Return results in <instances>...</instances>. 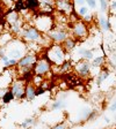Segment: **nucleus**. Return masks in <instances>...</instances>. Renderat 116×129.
Instances as JSON below:
<instances>
[{"label": "nucleus", "instance_id": "obj_1", "mask_svg": "<svg viewBox=\"0 0 116 129\" xmlns=\"http://www.w3.org/2000/svg\"><path fill=\"white\" fill-rule=\"evenodd\" d=\"M20 38L22 40H24L26 43L29 44H36V45H40L41 47L44 45L50 46L51 45V40L49 39V37L45 34H42L37 28H35L34 25H28V24H23V28H22L21 35Z\"/></svg>", "mask_w": 116, "mask_h": 129}, {"label": "nucleus", "instance_id": "obj_2", "mask_svg": "<svg viewBox=\"0 0 116 129\" xmlns=\"http://www.w3.org/2000/svg\"><path fill=\"white\" fill-rule=\"evenodd\" d=\"M46 59L52 63V66H60L63 62L69 60L68 52L64 50L62 44H54L52 43L50 46H48L46 53L44 54Z\"/></svg>", "mask_w": 116, "mask_h": 129}, {"label": "nucleus", "instance_id": "obj_3", "mask_svg": "<svg viewBox=\"0 0 116 129\" xmlns=\"http://www.w3.org/2000/svg\"><path fill=\"white\" fill-rule=\"evenodd\" d=\"M6 48V54L8 55L9 59H16L19 60L20 58L27 53V47H26V43L22 39H13Z\"/></svg>", "mask_w": 116, "mask_h": 129}, {"label": "nucleus", "instance_id": "obj_4", "mask_svg": "<svg viewBox=\"0 0 116 129\" xmlns=\"http://www.w3.org/2000/svg\"><path fill=\"white\" fill-rule=\"evenodd\" d=\"M32 25L35 28H37L42 34H45L46 35L55 25L54 17L51 15H48V14L38 13L32 19Z\"/></svg>", "mask_w": 116, "mask_h": 129}, {"label": "nucleus", "instance_id": "obj_5", "mask_svg": "<svg viewBox=\"0 0 116 129\" xmlns=\"http://www.w3.org/2000/svg\"><path fill=\"white\" fill-rule=\"evenodd\" d=\"M37 60H38V56L35 52L26 53L22 58H20V59L18 60V63H16L15 68L19 70L20 75H22L23 73L30 72V70L34 69V66H35Z\"/></svg>", "mask_w": 116, "mask_h": 129}, {"label": "nucleus", "instance_id": "obj_6", "mask_svg": "<svg viewBox=\"0 0 116 129\" xmlns=\"http://www.w3.org/2000/svg\"><path fill=\"white\" fill-rule=\"evenodd\" d=\"M49 39L51 40V43L54 44H63L65 39L70 37V28H65L60 25H54L50 31L46 34Z\"/></svg>", "mask_w": 116, "mask_h": 129}, {"label": "nucleus", "instance_id": "obj_7", "mask_svg": "<svg viewBox=\"0 0 116 129\" xmlns=\"http://www.w3.org/2000/svg\"><path fill=\"white\" fill-rule=\"evenodd\" d=\"M70 32L71 36L78 42L85 40L88 37V25L82 20H77V21H74L71 24Z\"/></svg>", "mask_w": 116, "mask_h": 129}, {"label": "nucleus", "instance_id": "obj_8", "mask_svg": "<svg viewBox=\"0 0 116 129\" xmlns=\"http://www.w3.org/2000/svg\"><path fill=\"white\" fill-rule=\"evenodd\" d=\"M51 67L52 63L46 59V56L44 55L43 58H38V60L36 61L35 66H34V75H40L45 77L48 74L51 73Z\"/></svg>", "mask_w": 116, "mask_h": 129}, {"label": "nucleus", "instance_id": "obj_9", "mask_svg": "<svg viewBox=\"0 0 116 129\" xmlns=\"http://www.w3.org/2000/svg\"><path fill=\"white\" fill-rule=\"evenodd\" d=\"M26 84L27 83H26L23 80H21V78L12 81L11 85H9V89H11V91L13 92L16 100L26 99Z\"/></svg>", "mask_w": 116, "mask_h": 129}, {"label": "nucleus", "instance_id": "obj_10", "mask_svg": "<svg viewBox=\"0 0 116 129\" xmlns=\"http://www.w3.org/2000/svg\"><path fill=\"white\" fill-rule=\"evenodd\" d=\"M74 73L81 78H87L89 77L91 73H92V63L88 60H79L74 64Z\"/></svg>", "mask_w": 116, "mask_h": 129}, {"label": "nucleus", "instance_id": "obj_11", "mask_svg": "<svg viewBox=\"0 0 116 129\" xmlns=\"http://www.w3.org/2000/svg\"><path fill=\"white\" fill-rule=\"evenodd\" d=\"M55 8L58 13L66 16H71L74 12V5H73L72 0H56Z\"/></svg>", "mask_w": 116, "mask_h": 129}, {"label": "nucleus", "instance_id": "obj_12", "mask_svg": "<svg viewBox=\"0 0 116 129\" xmlns=\"http://www.w3.org/2000/svg\"><path fill=\"white\" fill-rule=\"evenodd\" d=\"M22 17L18 12H15L14 9H9L5 15V21L8 25H12L14 23H18L19 21H21Z\"/></svg>", "mask_w": 116, "mask_h": 129}, {"label": "nucleus", "instance_id": "obj_13", "mask_svg": "<svg viewBox=\"0 0 116 129\" xmlns=\"http://www.w3.org/2000/svg\"><path fill=\"white\" fill-rule=\"evenodd\" d=\"M77 44H78V40L74 39L72 36H70V37H68L66 39L64 40V42H63L62 46L64 47V50L68 52V53H70V52H72V51H74V50H76Z\"/></svg>", "mask_w": 116, "mask_h": 129}, {"label": "nucleus", "instance_id": "obj_14", "mask_svg": "<svg viewBox=\"0 0 116 129\" xmlns=\"http://www.w3.org/2000/svg\"><path fill=\"white\" fill-rule=\"evenodd\" d=\"M35 98H36V86L31 82H28L26 84V99L28 102H32Z\"/></svg>", "mask_w": 116, "mask_h": 129}, {"label": "nucleus", "instance_id": "obj_15", "mask_svg": "<svg viewBox=\"0 0 116 129\" xmlns=\"http://www.w3.org/2000/svg\"><path fill=\"white\" fill-rule=\"evenodd\" d=\"M24 5L27 11H29L30 13H35V12H40V6L41 1L40 0H24Z\"/></svg>", "mask_w": 116, "mask_h": 129}, {"label": "nucleus", "instance_id": "obj_16", "mask_svg": "<svg viewBox=\"0 0 116 129\" xmlns=\"http://www.w3.org/2000/svg\"><path fill=\"white\" fill-rule=\"evenodd\" d=\"M23 20H21V21H19L18 23H14L12 24V25H8V31L11 32L13 36H18V37H20V35H21V31H22V28H23Z\"/></svg>", "mask_w": 116, "mask_h": 129}, {"label": "nucleus", "instance_id": "obj_17", "mask_svg": "<svg viewBox=\"0 0 116 129\" xmlns=\"http://www.w3.org/2000/svg\"><path fill=\"white\" fill-rule=\"evenodd\" d=\"M109 76H110V72H109V69L108 68H106V67H102V69L97 73L96 83L99 84V85H101L103 82H106V81L108 80Z\"/></svg>", "mask_w": 116, "mask_h": 129}, {"label": "nucleus", "instance_id": "obj_18", "mask_svg": "<svg viewBox=\"0 0 116 129\" xmlns=\"http://www.w3.org/2000/svg\"><path fill=\"white\" fill-rule=\"evenodd\" d=\"M99 25L103 31H111L113 30V25H111V22L109 17H106V16H100L99 17Z\"/></svg>", "mask_w": 116, "mask_h": 129}, {"label": "nucleus", "instance_id": "obj_19", "mask_svg": "<svg viewBox=\"0 0 116 129\" xmlns=\"http://www.w3.org/2000/svg\"><path fill=\"white\" fill-rule=\"evenodd\" d=\"M13 39H14V36L12 35L8 30L7 31H4L3 34L0 35V47H5V46H7Z\"/></svg>", "mask_w": 116, "mask_h": 129}, {"label": "nucleus", "instance_id": "obj_20", "mask_svg": "<svg viewBox=\"0 0 116 129\" xmlns=\"http://www.w3.org/2000/svg\"><path fill=\"white\" fill-rule=\"evenodd\" d=\"M92 112V108L91 107H84L80 111V113L78 114V122H85V121H88V116Z\"/></svg>", "mask_w": 116, "mask_h": 129}, {"label": "nucleus", "instance_id": "obj_21", "mask_svg": "<svg viewBox=\"0 0 116 129\" xmlns=\"http://www.w3.org/2000/svg\"><path fill=\"white\" fill-rule=\"evenodd\" d=\"M66 107V103L64 99H57L50 105V111H62Z\"/></svg>", "mask_w": 116, "mask_h": 129}, {"label": "nucleus", "instance_id": "obj_22", "mask_svg": "<svg viewBox=\"0 0 116 129\" xmlns=\"http://www.w3.org/2000/svg\"><path fill=\"white\" fill-rule=\"evenodd\" d=\"M105 56H103V54H101V55H96L93 58V60L91 61V63H92V67L93 68H99V67H102L103 64H105Z\"/></svg>", "mask_w": 116, "mask_h": 129}, {"label": "nucleus", "instance_id": "obj_23", "mask_svg": "<svg viewBox=\"0 0 116 129\" xmlns=\"http://www.w3.org/2000/svg\"><path fill=\"white\" fill-rule=\"evenodd\" d=\"M0 99H1V103H3V104L7 105V104H9L11 102H13V100L15 99V97H14L13 92L11 91V89H8L7 91L3 94V97H1Z\"/></svg>", "mask_w": 116, "mask_h": 129}, {"label": "nucleus", "instance_id": "obj_24", "mask_svg": "<svg viewBox=\"0 0 116 129\" xmlns=\"http://www.w3.org/2000/svg\"><path fill=\"white\" fill-rule=\"evenodd\" d=\"M36 124V118H27L24 119L23 121H22L21 123H20V127H21L22 129H28V128H31L32 126H35Z\"/></svg>", "mask_w": 116, "mask_h": 129}, {"label": "nucleus", "instance_id": "obj_25", "mask_svg": "<svg viewBox=\"0 0 116 129\" xmlns=\"http://www.w3.org/2000/svg\"><path fill=\"white\" fill-rule=\"evenodd\" d=\"M13 9L15 12H18L19 14L28 12L27 8H26V5H24V0H19V1L14 3V8H13Z\"/></svg>", "mask_w": 116, "mask_h": 129}, {"label": "nucleus", "instance_id": "obj_26", "mask_svg": "<svg viewBox=\"0 0 116 129\" xmlns=\"http://www.w3.org/2000/svg\"><path fill=\"white\" fill-rule=\"evenodd\" d=\"M55 67H58L59 73H69L71 70V68H72V62H71V60H66L60 66H55Z\"/></svg>", "mask_w": 116, "mask_h": 129}, {"label": "nucleus", "instance_id": "obj_27", "mask_svg": "<svg viewBox=\"0 0 116 129\" xmlns=\"http://www.w3.org/2000/svg\"><path fill=\"white\" fill-rule=\"evenodd\" d=\"M70 127L71 124L66 120H64V121H60V122H57L54 126H51L50 129H70Z\"/></svg>", "mask_w": 116, "mask_h": 129}, {"label": "nucleus", "instance_id": "obj_28", "mask_svg": "<svg viewBox=\"0 0 116 129\" xmlns=\"http://www.w3.org/2000/svg\"><path fill=\"white\" fill-rule=\"evenodd\" d=\"M43 82H44V77L43 76H40V75H34V77H32V80H31V83L34 84L36 88L42 85Z\"/></svg>", "mask_w": 116, "mask_h": 129}, {"label": "nucleus", "instance_id": "obj_29", "mask_svg": "<svg viewBox=\"0 0 116 129\" xmlns=\"http://www.w3.org/2000/svg\"><path fill=\"white\" fill-rule=\"evenodd\" d=\"M87 13H89V9H88V7L87 6H80V7L77 9V15H79V16H85Z\"/></svg>", "mask_w": 116, "mask_h": 129}, {"label": "nucleus", "instance_id": "obj_30", "mask_svg": "<svg viewBox=\"0 0 116 129\" xmlns=\"http://www.w3.org/2000/svg\"><path fill=\"white\" fill-rule=\"evenodd\" d=\"M108 11L111 15H116V0H110V1H109Z\"/></svg>", "mask_w": 116, "mask_h": 129}, {"label": "nucleus", "instance_id": "obj_31", "mask_svg": "<svg viewBox=\"0 0 116 129\" xmlns=\"http://www.w3.org/2000/svg\"><path fill=\"white\" fill-rule=\"evenodd\" d=\"M16 63H18V60L16 59H9L8 61L4 62L3 63V67L4 68H11V67H15Z\"/></svg>", "mask_w": 116, "mask_h": 129}, {"label": "nucleus", "instance_id": "obj_32", "mask_svg": "<svg viewBox=\"0 0 116 129\" xmlns=\"http://www.w3.org/2000/svg\"><path fill=\"white\" fill-rule=\"evenodd\" d=\"M97 1H99V4H100L101 11L107 12V9H108V1H107V0H97Z\"/></svg>", "mask_w": 116, "mask_h": 129}, {"label": "nucleus", "instance_id": "obj_33", "mask_svg": "<svg viewBox=\"0 0 116 129\" xmlns=\"http://www.w3.org/2000/svg\"><path fill=\"white\" fill-rule=\"evenodd\" d=\"M93 19H94V16L91 13H87L85 16H82V21H84L85 23H91V22L93 21Z\"/></svg>", "mask_w": 116, "mask_h": 129}, {"label": "nucleus", "instance_id": "obj_34", "mask_svg": "<svg viewBox=\"0 0 116 129\" xmlns=\"http://www.w3.org/2000/svg\"><path fill=\"white\" fill-rule=\"evenodd\" d=\"M96 1H97V0H86L87 7H88V8H92V9L96 8Z\"/></svg>", "mask_w": 116, "mask_h": 129}, {"label": "nucleus", "instance_id": "obj_35", "mask_svg": "<svg viewBox=\"0 0 116 129\" xmlns=\"http://www.w3.org/2000/svg\"><path fill=\"white\" fill-rule=\"evenodd\" d=\"M46 91H48V90H45V89L42 88V86H37V88H36V97L41 96V94H44Z\"/></svg>", "mask_w": 116, "mask_h": 129}, {"label": "nucleus", "instance_id": "obj_36", "mask_svg": "<svg viewBox=\"0 0 116 129\" xmlns=\"http://www.w3.org/2000/svg\"><path fill=\"white\" fill-rule=\"evenodd\" d=\"M109 111H110L111 113H115L116 112V99L113 100V102H111V104L109 105Z\"/></svg>", "mask_w": 116, "mask_h": 129}, {"label": "nucleus", "instance_id": "obj_37", "mask_svg": "<svg viewBox=\"0 0 116 129\" xmlns=\"http://www.w3.org/2000/svg\"><path fill=\"white\" fill-rule=\"evenodd\" d=\"M5 24H7L6 23V21H4V20L0 17V35L5 31Z\"/></svg>", "mask_w": 116, "mask_h": 129}, {"label": "nucleus", "instance_id": "obj_38", "mask_svg": "<svg viewBox=\"0 0 116 129\" xmlns=\"http://www.w3.org/2000/svg\"><path fill=\"white\" fill-rule=\"evenodd\" d=\"M74 1V4H76L78 7H80V6H84L85 4H86V0H73Z\"/></svg>", "mask_w": 116, "mask_h": 129}, {"label": "nucleus", "instance_id": "obj_39", "mask_svg": "<svg viewBox=\"0 0 116 129\" xmlns=\"http://www.w3.org/2000/svg\"><path fill=\"white\" fill-rule=\"evenodd\" d=\"M0 60H1V61H3V63H4V62L8 61V60H9V58H8V55H7V54H4V55H1V56H0Z\"/></svg>", "mask_w": 116, "mask_h": 129}, {"label": "nucleus", "instance_id": "obj_40", "mask_svg": "<svg viewBox=\"0 0 116 129\" xmlns=\"http://www.w3.org/2000/svg\"><path fill=\"white\" fill-rule=\"evenodd\" d=\"M1 1H3L6 6H11V5H13V4H14L13 0H1Z\"/></svg>", "mask_w": 116, "mask_h": 129}, {"label": "nucleus", "instance_id": "obj_41", "mask_svg": "<svg viewBox=\"0 0 116 129\" xmlns=\"http://www.w3.org/2000/svg\"><path fill=\"white\" fill-rule=\"evenodd\" d=\"M111 63H113L114 66H116V55L113 56V59H111Z\"/></svg>", "mask_w": 116, "mask_h": 129}, {"label": "nucleus", "instance_id": "obj_42", "mask_svg": "<svg viewBox=\"0 0 116 129\" xmlns=\"http://www.w3.org/2000/svg\"><path fill=\"white\" fill-rule=\"evenodd\" d=\"M105 121H106V123H110V119L108 116H105Z\"/></svg>", "mask_w": 116, "mask_h": 129}, {"label": "nucleus", "instance_id": "obj_43", "mask_svg": "<svg viewBox=\"0 0 116 129\" xmlns=\"http://www.w3.org/2000/svg\"><path fill=\"white\" fill-rule=\"evenodd\" d=\"M114 120H115V122H116V115H115V118H114Z\"/></svg>", "mask_w": 116, "mask_h": 129}]
</instances>
